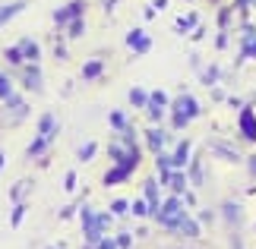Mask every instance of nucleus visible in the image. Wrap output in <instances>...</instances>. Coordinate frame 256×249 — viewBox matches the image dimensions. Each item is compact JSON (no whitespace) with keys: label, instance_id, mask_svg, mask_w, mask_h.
Here are the masks:
<instances>
[{"label":"nucleus","instance_id":"aec40b11","mask_svg":"<svg viewBox=\"0 0 256 249\" xmlns=\"http://www.w3.org/2000/svg\"><path fill=\"white\" fill-rule=\"evenodd\" d=\"M82 28H86L82 19H73V22H70V38H80V35H82Z\"/></svg>","mask_w":256,"mask_h":249},{"label":"nucleus","instance_id":"9b49d317","mask_svg":"<svg viewBox=\"0 0 256 249\" xmlns=\"http://www.w3.org/2000/svg\"><path fill=\"white\" fill-rule=\"evenodd\" d=\"M48 142H51V136H38L32 145H28V158H35V155H42L44 148H48Z\"/></svg>","mask_w":256,"mask_h":249},{"label":"nucleus","instance_id":"f257e3e1","mask_svg":"<svg viewBox=\"0 0 256 249\" xmlns=\"http://www.w3.org/2000/svg\"><path fill=\"white\" fill-rule=\"evenodd\" d=\"M174 117H180V120H193V117H200V101L190 95H180L174 104Z\"/></svg>","mask_w":256,"mask_h":249},{"label":"nucleus","instance_id":"c756f323","mask_svg":"<svg viewBox=\"0 0 256 249\" xmlns=\"http://www.w3.org/2000/svg\"><path fill=\"white\" fill-rule=\"evenodd\" d=\"M244 3H247V0H238V6H244Z\"/></svg>","mask_w":256,"mask_h":249},{"label":"nucleus","instance_id":"5701e85b","mask_svg":"<svg viewBox=\"0 0 256 249\" xmlns=\"http://www.w3.org/2000/svg\"><path fill=\"white\" fill-rule=\"evenodd\" d=\"M64 189H66V193H73V189H76V174H73V171L64 177Z\"/></svg>","mask_w":256,"mask_h":249},{"label":"nucleus","instance_id":"c85d7f7f","mask_svg":"<svg viewBox=\"0 0 256 249\" xmlns=\"http://www.w3.org/2000/svg\"><path fill=\"white\" fill-rule=\"evenodd\" d=\"M0 171H4V152H0Z\"/></svg>","mask_w":256,"mask_h":249},{"label":"nucleus","instance_id":"ddd939ff","mask_svg":"<svg viewBox=\"0 0 256 249\" xmlns=\"http://www.w3.org/2000/svg\"><path fill=\"white\" fill-rule=\"evenodd\" d=\"M130 101H133L136 107H146V104H149V95H146L142 88H133V92H130Z\"/></svg>","mask_w":256,"mask_h":249},{"label":"nucleus","instance_id":"f8f14e48","mask_svg":"<svg viewBox=\"0 0 256 249\" xmlns=\"http://www.w3.org/2000/svg\"><path fill=\"white\" fill-rule=\"evenodd\" d=\"M82 76H86V79H95V76H102V60H92V63H86V66H82Z\"/></svg>","mask_w":256,"mask_h":249},{"label":"nucleus","instance_id":"0eeeda50","mask_svg":"<svg viewBox=\"0 0 256 249\" xmlns=\"http://www.w3.org/2000/svg\"><path fill=\"white\" fill-rule=\"evenodd\" d=\"M19 51H22L26 60H38V44L32 41V38H22V41H19Z\"/></svg>","mask_w":256,"mask_h":249},{"label":"nucleus","instance_id":"f3484780","mask_svg":"<svg viewBox=\"0 0 256 249\" xmlns=\"http://www.w3.org/2000/svg\"><path fill=\"white\" fill-rule=\"evenodd\" d=\"M22 218H26V205H16V208H13V215H10V224L19 227V224H22Z\"/></svg>","mask_w":256,"mask_h":249},{"label":"nucleus","instance_id":"7ed1b4c3","mask_svg":"<svg viewBox=\"0 0 256 249\" xmlns=\"http://www.w3.org/2000/svg\"><path fill=\"white\" fill-rule=\"evenodd\" d=\"M240 129H244V139L256 142V114L250 111V107H244V111H240Z\"/></svg>","mask_w":256,"mask_h":249},{"label":"nucleus","instance_id":"412c9836","mask_svg":"<svg viewBox=\"0 0 256 249\" xmlns=\"http://www.w3.org/2000/svg\"><path fill=\"white\" fill-rule=\"evenodd\" d=\"M26 186H28V183H16L13 189H10V199H13V202H19V199H22V193H26Z\"/></svg>","mask_w":256,"mask_h":249},{"label":"nucleus","instance_id":"9d476101","mask_svg":"<svg viewBox=\"0 0 256 249\" xmlns=\"http://www.w3.org/2000/svg\"><path fill=\"white\" fill-rule=\"evenodd\" d=\"M38 136H54V114H44L38 120Z\"/></svg>","mask_w":256,"mask_h":249},{"label":"nucleus","instance_id":"a878e982","mask_svg":"<svg viewBox=\"0 0 256 249\" xmlns=\"http://www.w3.org/2000/svg\"><path fill=\"white\" fill-rule=\"evenodd\" d=\"M149 101H155V104H164V101H168V95H164V92H155V95L149 98Z\"/></svg>","mask_w":256,"mask_h":249},{"label":"nucleus","instance_id":"b1692460","mask_svg":"<svg viewBox=\"0 0 256 249\" xmlns=\"http://www.w3.org/2000/svg\"><path fill=\"white\" fill-rule=\"evenodd\" d=\"M114 243H117V249H130V243H133V240H130V234H120Z\"/></svg>","mask_w":256,"mask_h":249},{"label":"nucleus","instance_id":"20e7f679","mask_svg":"<svg viewBox=\"0 0 256 249\" xmlns=\"http://www.w3.org/2000/svg\"><path fill=\"white\" fill-rule=\"evenodd\" d=\"M26 9V0H19V3H6V6H0V25L4 22H10L13 16H19Z\"/></svg>","mask_w":256,"mask_h":249},{"label":"nucleus","instance_id":"423d86ee","mask_svg":"<svg viewBox=\"0 0 256 249\" xmlns=\"http://www.w3.org/2000/svg\"><path fill=\"white\" fill-rule=\"evenodd\" d=\"M162 180L168 183V186L174 189V193H180V189L186 186V177H184V174H171V171H168V174H162Z\"/></svg>","mask_w":256,"mask_h":249},{"label":"nucleus","instance_id":"1a4fd4ad","mask_svg":"<svg viewBox=\"0 0 256 249\" xmlns=\"http://www.w3.org/2000/svg\"><path fill=\"white\" fill-rule=\"evenodd\" d=\"M186 155H190V142H180V145H177V152H174V158H171V164L174 167H184L186 164Z\"/></svg>","mask_w":256,"mask_h":249},{"label":"nucleus","instance_id":"393cba45","mask_svg":"<svg viewBox=\"0 0 256 249\" xmlns=\"http://www.w3.org/2000/svg\"><path fill=\"white\" fill-rule=\"evenodd\" d=\"M146 193H149V199L155 202V196H158V183H155V180H149V183H146Z\"/></svg>","mask_w":256,"mask_h":249},{"label":"nucleus","instance_id":"bb28decb","mask_svg":"<svg viewBox=\"0 0 256 249\" xmlns=\"http://www.w3.org/2000/svg\"><path fill=\"white\" fill-rule=\"evenodd\" d=\"M111 212H114V215H124V212H126V202H114Z\"/></svg>","mask_w":256,"mask_h":249},{"label":"nucleus","instance_id":"39448f33","mask_svg":"<svg viewBox=\"0 0 256 249\" xmlns=\"http://www.w3.org/2000/svg\"><path fill=\"white\" fill-rule=\"evenodd\" d=\"M126 41H130V47H133L136 54H140V51H149V47H152V41L140 32V28H136V32H130V38H126Z\"/></svg>","mask_w":256,"mask_h":249},{"label":"nucleus","instance_id":"f03ea898","mask_svg":"<svg viewBox=\"0 0 256 249\" xmlns=\"http://www.w3.org/2000/svg\"><path fill=\"white\" fill-rule=\"evenodd\" d=\"M82 9H86L82 0H73V3H66V6H60V9L54 13V22H57V25H64V22H70V19H80V16H82Z\"/></svg>","mask_w":256,"mask_h":249},{"label":"nucleus","instance_id":"cd10ccee","mask_svg":"<svg viewBox=\"0 0 256 249\" xmlns=\"http://www.w3.org/2000/svg\"><path fill=\"white\" fill-rule=\"evenodd\" d=\"M244 57H256V41H253L250 47H244V54H240V60H244Z\"/></svg>","mask_w":256,"mask_h":249},{"label":"nucleus","instance_id":"dca6fc26","mask_svg":"<svg viewBox=\"0 0 256 249\" xmlns=\"http://www.w3.org/2000/svg\"><path fill=\"white\" fill-rule=\"evenodd\" d=\"M149 145L155 148V152L164 145V133H162V129H152V133H149Z\"/></svg>","mask_w":256,"mask_h":249},{"label":"nucleus","instance_id":"6ab92c4d","mask_svg":"<svg viewBox=\"0 0 256 249\" xmlns=\"http://www.w3.org/2000/svg\"><path fill=\"white\" fill-rule=\"evenodd\" d=\"M6 60L10 63H22V51H19V44L16 47H6Z\"/></svg>","mask_w":256,"mask_h":249},{"label":"nucleus","instance_id":"4be33fe9","mask_svg":"<svg viewBox=\"0 0 256 249\" xmlns=\"http://www.w3.org/2000/svg\"><path fill=\"white\" fill-rule=\"evenodd\" d=\"M111 126H117V129H124V126H126V117H124L120 111H114V114H111Z\"/></svg>","mask_w":256,"mask_h":249},{"label":"nucleus","instance_id":"4468645a","mask_svg":"<svg viewBox=\"0 0 256 249\" xmlns=\"http://www.w3.org/2000/svg\"><path fill=\"white\" fill-rule=\"evenodd\" d=\"M95 152H98V145H95V142H86V145L80 148V161H92Z\"/></svg>","mask_w":256,"mask_h":249},{"label":"nucleus","instance_id":"6e6552de","mask_svg":"<svg viewBox=\"0 0 256 249\" xmlns=\"http://www.w3.org/2000/svg\"><path fill=\"white\" fill-rule=\"evenodd\" d=\"M26 88H42V69L38 66H32V69H26Z\"/></svg>","mask_w":256,"mask_h":249},{"label":"nucleus","instance_id":"a211bd4d","mask_svg":"<svg viewBox=\"0 0 256 249\" xmlns=\"http://www.w3.org/2000/svg\"><path fill=\"white\" fill-rule=\"evenodd\" d=\"M133 215H136V218H146V215H149V202H146V199L133 202Z\"/></svg>","mask_w":256,"mask_h":249},{"label":"nucleus","instance_id":"2eb2a0df","mask_svg":"<svg viewBox=\"0 0 256 249\" xmlns=\"http://www.w3.org/2000/svg\"><path fill=\"white\" fill-rule=\"evenodd\" d=\"M10 95H13V82H10V76H4V73H0V98L6 101Z\"/></svg>","mask_w":256,"mask_h":249}]
</instances>
